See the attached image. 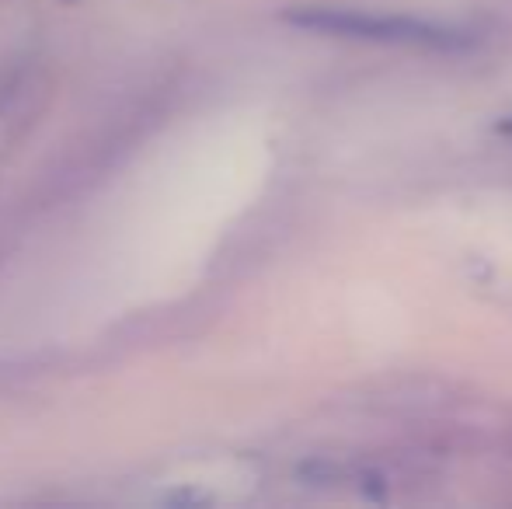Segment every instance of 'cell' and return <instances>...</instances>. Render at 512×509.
Instances as JSON below:
<instances>
[{
  "instance_id": "1",
  "label": "cell",
  "mask_w": 512,
  "mask_h": 509,
  "mask_svg": "<svg viewBox=\"0 0 512 509\" xmlns=\"http://www.w3.org/2000/svg\"><path fill=\"white\" fill-rule=\"evenodd\" d=\"M286 21L297 28H307V32L338 35V39L415 46V49H436V53H460V49L474 46V35L460 32V28L401 18V14H370V11H356V7H297V11H286Z\"/></svg>"
},
{
  "instance_id": "2",
  "label": "cell",
  "mask_w": 512,
  "mask_h": 509,
  "mask_svg": "<svg viewBox=\"0 0 512 509\" xmlns=\"http://www.w3.org/2000/svg\"><path fill=\"white\" fill-rule=\"evenodd\" d=\"M499 129H502V133H512V119H506V123H502Z\"/></svg>"
}]
</instances>
